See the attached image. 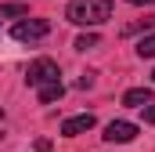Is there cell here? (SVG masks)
<instances>
[{
  "instance_id": "3957f363",
  "label": "cell",
  "mask_w": 155,
  "mask_h": 152,
  "mask_svg": "<svg viewBox=\"0 0 155 152\" xmlns=\"http://www.w3.org/2000/svg\"><path fill=\"white\" fill-rule=\"evenodd\" d=\"M58 62L54 58H36L29 69H25V80H29V87H40V83H51V80H58Z\"/></svg>"
},
{
  "instance_id": "9c48e42d",
  "label": "cell",
  "mask_w": 155,
  "mask_h": 152,
  "mask_svg": "<svg viewBox=\"0 0 155 152\" xmlns=\"http://www.w3.org/2000/svg\"><path fill=\"white\" fill-rule=\"evenodd\" d=\"M29 15V4H0V18H22Z\"/></svg>"
},
{
  "instance_id": "6da1fadb",
  "label": "cell",
  "mask_w": 155,
  "mask_h": 152,
  "mask_svg": "<svg viewBox=\"0 0 155 152\" xmlns=\"http://www.w3.org/2000/svg\"><path fill=\"white\" fill-rule=\"evenodd\" d=\"M65 18L76 22V26H101L112 18V0H69L65 7Z\"/></svg>"
},
{
  "instance_id": "8992f818",
  "label": "cell",
  "mask_w": 155,
  "mask_h": 152,
  "mask_svg": "<svg viewBox=\"0 0 155 152\" xmlns=\"http://www.w3.org/2000/svg\"><path fill=\"white\" fill-rule=\"evenodd\" d=\"M61 94H65V83H61V80H51V83H40V87H36V98L43 102V105L58 102Z\"/></svg>"
},
{
  "instance_id": "30bf717a",
  "label": "cell",
  "mask_w": 155,
  "mask_h": 152,
  "mask_svg": "<svg viewBox=\"0 0 155 152\" xmlns=\"http://www.w3.org/2000/svg\"><path fill=\"white\" fill-rule=\"evenodd\" d=\"M97 33H83V36H76V43H72V47H76V51H90V47H97Z\"/></svg>"
},
{
  "instance_id": "8fae6325",
  "label": "cell",
  "mask_w": 155,
  "mask_h": 152,
  "mask_svg": "<svg viewBox=\"0 0 155 152\" xmlns=\"http://www.w3.org/2000/svg\"><path fill=\"white\" fill-rule=\"evenodd\" d=\"M141 112H144V123H155V102H148V105H141Z\"/></svg>"
},
{
  "instance_id": "4fadbf2b",
  "label": "cell",
  "mask_w": 155,
  "mask_h": 152,
  "mask_svg": "<svg viewBox=\"0 0 155 152\" xmlns=\"http://www.w3.org/2000/svg\"><path fill=\"white\" fill-rule=\"evenodd\" d=\"M130 4H137V7H148V4H155V0H130Z\"/></svg>"
},
{
  "instance_id": "277c9868",
  "label": "cell",
  "mask_w": 155,
  "mask_h": 152,
  "mask_svg": "<svg viewBox=\"0 0 155 152\" xmlns=\"http://www.w3.org/2000/svg\"><path fill=\"white\" fill-rule=\"evenodd\" d=\"M134 138H137V123H130V119H112V123L105 127V141L126 145V141H134Z\"/></svg>"
},
{
  "instance_id": "ba28073f",
  "label": "cell",
  "mask_w": 155,
  "mask_h": 152,
  "mask_svg": "<svg viewBox=\"0 0 155 152\" xmlns=\"http://www.w3.org/2000/svg\"><path fill=\"white\" fill-rule=\"evenodd\" d=\"M137 54L141 58H155V33H144L137 40Z\"/></svg>"
},
{
  "instance_id": "7a4b0ae2",
  "label": "cell",
  "mask_w": 155,
  "mask_h": 152,
  "mask_svg": "<svg viewBox=\"0 0 155 152\" xmlns=\"http://www.w3.org/2000/svg\"><path fill=\"white\" fill-rule=\"evenodd\" d=\"M51 33V22L47 18H25V22H18L15 29H11V36L22 40V43H33V40H43Z\"/></svg>"
},
{
  "instance_id": "5bb4252c",
  "label": "cell",
  "mask_w": 155,
  "mask_h": 152,
  "mask_svg": "<svg viewBox=\"0 0 155 152\" xmlns=\"http://www.w3.org/2000/svg\"><path fill=\"white\" fill-rule=\"evenodd\" d=\"M152 76H155V73H152Z\"/></svg>"
},
{
  "instance_id": "52a82bcc",
  "label": "cell",
  "mask_w": 155,
  "mask_h": 152,
  "mask_svg": "<svg viewBox=\"0 0 155 152\" xmlns=\"http://www.w3.org/2000/svg\"><path fill=\"white\" fill-rule=\"evenodd\" d=\"M152 102V87H130L126 94H123V105H130V109H141V105H148Z\"/></svg>"
},
{
  "instance_id": "7c38bea8",
  "label": "cell",
  "mask_w": 155,
  "mask_h": 152,
  "mask_svg": "<svg viewBox=\"0 0 155 152\" xmlns=\"http://www.w3.org/2000/svg\"><path fill=\"white\" fill-rule=\"evenodd\" d=\"M79 91H87V87H94V73H83L79 76V83H76Z\"/></svg>"
},
{
  "instance_id": "5b68a950",
  "label": "cell",
  "mask_w": 155,
  "mask_h": 152,
  "mask_svg": "<svg viewBox=\"0 0 155 152\" xmlns=\"http://www.w3.org/2000/svg\"><path fill=\"white\" fill-rule=\"evenodd\" d=\"M97 119H94V112H79V116H69L65 123H61V134L65 138H76V134H83V130H90Z\"/></svg>"
}]
</instances>
